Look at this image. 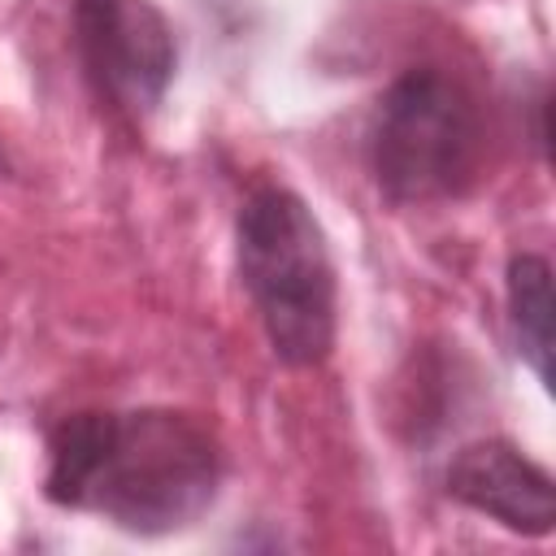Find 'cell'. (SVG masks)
<instances>
[{"label": "cell", "mask_w": 556, "mask_h": 556, "mask_svg": "<svg viewBox=\"0 0 556 556\" xmlns=\"http://www.w3.org/2000/svg\"><path fill=\"white\" fill-rule=\"evenodd\" d=\"M235 269L269 352L287 369H313L334 352L339 278L326 230L291 187L261 182L235 213Z\"/></svg>", "instance_id": "7a4b0ae2"}, {"label": "cell", "mask_w": 556, "mask_h": 556, "mask_svg": "<svg viewBox=\"0 0 556 556\" xmlns=\"http://www.w3.org/2000/svg\"><path fill=\"white\" fill-rule=\"evenodd\" d=\"M365 161L391 204H439L469 191L482 161V113L460 78L413 65L369 113Z\"/></svg>", "instance_id": "3957f363"}, {"label": "cell", "mask_w": 556, "mask_h": 556, "mask_svg": "<svg viewBox=\"0 0 556 556\" xmlns=\"http://www.w3.org/2000/svg\"><path fill=\"white\" fill-rule=\"evenodd\" d=\"M443 486L456 504L491 517L495 526L547 539L556 530V482L508 439H473L465 443L443 473Z\"/></svg>", "instance_id": "5b68a950"}, {"label": "cell", "mask_w": 556, "mask_h": 556, "mask_svg": "<svg viewBox=\"0 0 556 556\" xmlns=\"http://www.w3.org/2000/svg\"><path fill=\"white\" fill-rule=\"evenodd\" d=\"M222 486L217 434L178 408H87L48 430L43 495L56 508L161 539L195 526Z\"/></svg>", "instance_id": "6da1fadb"}, {"label": "cell", "mask_w": 556, "mask_h": 556, "mask_svg": "<svg viewBox=\"0 0 556 556\" xmlns=\"http://www.w3.org/2000/svg\"><path fill=\"white\" fill-rule=\"evenodd\" d=\"M504 304L508 330L521 361L534 369L543 391H552V356H556V304H552V265L539 252H513L504 269Z\"/></svg>", "instance_id": "8992f818"}, {"label": "cell", "mask_w": 556, "mask_h": 556, "mask_svg": "<svg viewBox=\"0 0 556 556\" xmlns=\"http://www.w3.org/2000/svg\"><path fill=\"white\" fill-rule=\"evenodd\" d=\"M74 52L96 100L126 122L152 117L178 70L174 26L152 0H74Z\"/></svg>", "instance_id": "277c9868"}]
</instances>
